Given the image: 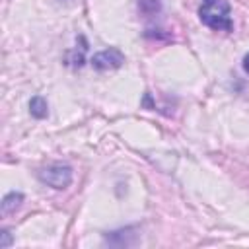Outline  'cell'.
<instances>
[{
    "label": "cell",
    "instance_id": "obj_1",
    "mask_svg": "<svg viewBox=\"0 0 249 249\" xmlns=\"http://www.w3.org/2000/svg\"><path fill=\"white\" fill-rule=\"evenodd\" d=\"M200 21L214 29V31H231V16H230V4L226 0H202V6L198 8Z\"/></svg>",
    "mask_w": 249,
    "mask_h": 249
},
{
    "label": "cell",
    "instance_id": "obj_2",
    "mask_svg": "<svg viewBox=\"0 0 249 249\" xmlns=\"http://www.w3.org/2000/svg\"><path fill=\"white\" fill-rule=\"evenodd\" d=\"M39 179L53 189H66L72 183V169L62 163H53L39 171Z\"/></svg>",
    "mask_w": 249,
    "mask_h": 249
},
{
    "label": "cell",
    "instance_id": "obj_3",
    "mask_svg": "<svg viewBox=\"0 0 249 249\" xmlns=\"http://www.w3.org/2000/svg\"><path fill=\"white\" fill-rule=\"evenodd\" d=\"M123 62H124V54H123L119 49H115V47L105 49V51H99V53H95V54L91 56V64H93V68H97V70L119 68V66H123Z\"/></svg>",
    "mask_w": 249,
    "mask_h": 249
},
{
    "label": "cell",
    "instance_id": "obj_4",
    "mask_svg": "<svg viewBox=\"0 0 249 249\" xmlns=\"http://www.w3.org/2000/svg\"><path fill=\"white\" fill-rule=\"evenodd\" d=\"M21 202H23V195H21V193H16V191L8 193V195L2 198V204H0L2 214H12V212H16V210L21 206Z\"/></svg>",
    "mask_w": 249,
    "mask_h": 249
},
{
    "label": "cell",
    "instance_id": "obj_5",
    "mask_svg": "<svg viewBox=\"0 0 249 249\" xmlns=\"http://www.w3.org/2000/svg\"><path fill=\"white\" fill-rule=\"evenodd\" d=\"M29 113H31L35 119H45L47 113H49V105H47L45 97H41V95L31 97V101H29Z\"/></svg>",
    "mask_w": 249,
    "mask_h": 249
},
{
    "label": "cell",
    "instance_id": "obj_6",
    "mask_svg": "<svg viewBox=\"0 0 249 249\" xmlns=\"http://www.w3.org/2000/svg\"><path fill=\"white\" fill-rule=\"evenodd\" d=\"M2 239H0V249H6V247H10V243H12V235H10V231L8 230H2Z\"/></svg>",
    "mask_w": 249,
    "mask_h": 249
},
{
    "label": "cell",
    "instance_id": "obj_7",
    "mask_svg": "<svg viewBox=\"0 0 249 249\" xmlns=\"http://www.w3.org/2000/svg\"><path fill=\"white\" fill-rule=\"evenodd\" d=\"M243 70H245V72L249 74V53H247V54L243 56Z\"/></svg>",
    "mask_w": 249,
    "mask_h": 249
}]
</instances>
